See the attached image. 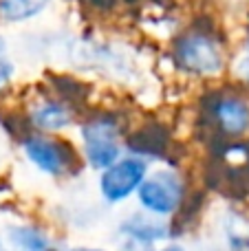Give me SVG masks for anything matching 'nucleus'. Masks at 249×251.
<instances>
[{"instance_id":"f257e3e1","label":"nucleus","mask_w":249,"mask_h":251,"mask_svg":"<svg viewBox=\"0 0 249 251\" xmlns=\"http://www.w3.org/2000/svg\"><path fill=\"white\" fill-rule=\"evenodd\" d=\"M192 196L188 176L176 165H161L148 172L135 201L139 209L174 223L185 212Z\"/></svg>"},{"instance_id":"f03ea898","label":"nucleus","mask_w":249,"mask_h":251,"mask_svg":"<svg viewBox=\"0 0 249 251\" xmlns=\"http://www.w3.org/2000/svg\"><path fill=\"white\" fill-rule=\"evenodd\" d=\"M20 150L31 168L49 178H71L79 172L84 159L79 150L60 134H44L26 130L20 137Z\"/></svg>"},{"instance_id":"7ed1b4c3","label":"nucleus","mask_w":249,"mask_h":251,"mask_svg":"<svg viewBox=\"0 0 249 251\" xmlns=\"http://www.w3.org/2000/svg\"><path fill=\"white\" fill-rule=\"evenodd\" d=\"M79 154L84 165L97 174L119 161L126 154L122 122L108 113L86 117L79 124Z\"/></svg>"},{"instance_id":"20e7f679","label":"nucleus","mask_w":249,"mask_h":251,"mask_svg":"<svg viewBox=\"0 0 249 251\" xmlns=\"http://www.w3.org/2000/svg\"><path fill=\"white\" fill-rule=\"evenodd\" d=\"M176 238V227L172 221L157 218L144 209H132L124 214L113 229L115 247L119 251H150L172 243Z\"/></svg>"},{"instance_id":"39448f33","label":"nucleus","mask_w":249,"mask_h":251,"mask_svg":"<svg viewBox=\"0 0 249 251\" xmlns=\"http://www.w3.org/2000/svg\"><path fill=\"white\" fill-rule=\"evenodd\" d=\"M174 64L194 77H212L225 69V53L216 35L207 31H188L174 40Z\"/></svg>"},{"instance_id":"423d86ee","label":"nucleus","mask_w":249,"mask_h":251,"mask_svg":"<svg viewBox=\"0 0 249 251\" xmlns=\"http://www.w3.org/2000/svg\"><path fill=\"white\" fill-rule=\"evenodd\" d=\"M150 170H152L150 168V161H146L144 156L126 152L122 159L115 161L110 168H106L97 176V194H100V201L106 207L126 205L128 201L137 196V192H139L141 183L146 181Z\"/></svg>"},{"instance_id":"0eeeda50","label":"nucleus","mask_w":249,"mask_h":251,"mask_svg":"<svg viewBox=\"0 0 249 251\" xmlns=\"http://www.w3.org/2000/svg\"><path fill=\"white\" fill-rule=\"evenodd\" d=\"M210 119L216 132L227 141H236L249 134V100L243 95H219L210 104Z\"/></svg>"},{"instance_id":"6e6552de","label":"nucleus","mask_w":249,"mask_h":251,"mask_svg":"<svg viewBox=\"0 0 249 251\" xmlns=\"http://www.w3.org/2000/svg\"><path fill=\"white\" fill-rule=\"evenodd\" d=\"M77 115L71 104V100H55V97H47V100L35 101L29 108L26 115V126L33 132L44 134H60L66 128L75 124Z\"/></svg>"},{"instance_id":"1a4fd4ad","label":"nucleus","mask_w":249,"mask_h":251,"mask_svg":"<svg viewBox=\"0 0 249 251\" xmlns=\"http://www.w3.org/2000/svg\"><path fill=\"white\" fill-rule=\"evenodd\" d=\"M11 251H66V245L40 223H13L4 231Z\"/></svg>"},{"instance_id":"9d476101","label":"nucleus","mask_w":249,"mask_h":251,"mask_svg":"<svg viewBox=\"0 0 249 251\" xmlns=\"http://www.w3.org/2000/svg\"><path fill=\"white\" fill-rule=\"evenodd\" d=\"M221 238L225 251H249V214L227 207L221 216Z\"/></svg>"},{"instance_id":"9b49d317","label":"nucleus","mask_w":249,"mask_h":251,"mask_svg":"<svg viewBox=\"0 0 249 251\" xmlns=\"http://www.w3.org/2000/svg\"><path fill=\"white\" fill-rule=\"evenodd\" d=\"M51 0H0V20L7 25L26 22L40 16Z\"/></svg>"},{"instance_id":"f8f14e48","label":"nucleus","mask_w":249,"mask_h":251,"mask_svg":"<svg viewBox=\"0 0 249 251\" xmlns=\"http://www.w3.org/2000/svg\"><path fill=\"white\" fill-rule=\"evenodd\" d=\"M16 75V64H13L11 55H9V47H7V40L0 35V88L9 86Z\"/></svg>"},{"instance_id":"ddd939ff","label":"nucleus","mask_w":249,"mask_h":251,"mask_svg":"<svg viewBox=\"0 0 249 251\" xmlns=\"http://www.w3.org/2000/svg\"><path fill=\"white\" fill-rule=\"evenodd\" d=\"M236 75H238V79H241L243 84H247V86H249V53H247V55H243L241 60H238V64H236Z\"/></svg>"},{"instance_id":"4468645a","label":"nucleus","mask_w":249,"mask_h":251,"mask_svg":"<svg viewBox=\"0 0 249 251\" xmlns=\"http://www.w3.org/2000/svg\"><path fill=\"white\" fill-rule=\"evenodd\" d=\"M66 251H119L117 247L110 249V247H100V245H69Z\"/></svg>"},{"instance_id":"2eb2a0df","label":"nucleus","mask_w":249,"mask_h":251,"mask_svg":"<svg viewBox=\"0 0 249 251\" xmlns=\"http://www.w3.org/2000/svg\"><path fill=\"white\" fill-rule=\"evenodd\" d=\"M150 251H188V249H185L181 243L172 240V243H166V245H161V247H154V249H150Z\"/></svg>"},{"instance_id":"dca6fc26","label":"nucleus","mask_w":249,"mask_h":251,"mask_svg":"<svg viewBox=\"0 0 249 251\" xmlns=\"http://www.w3.org/2000/svg\"><path fill=\"white\" fill-rule=\"evenodd\" d=\"M0 251H11V247H9V243H7L4 236H0Z\"/></svg>"},{"instance_id":"f3484780","label":"nucleus","mask_w":249,"mask_h":251,"mask_svg":"<svg viewBox=\"0 0 249 251\" xmlns=\"http://www.w3.org/2000/svg\"><path fill=\"white\" fill-rule=\"evenodd\" d=\"M247 53H249V31H247Z\"/></svg>"}]
</instances>
